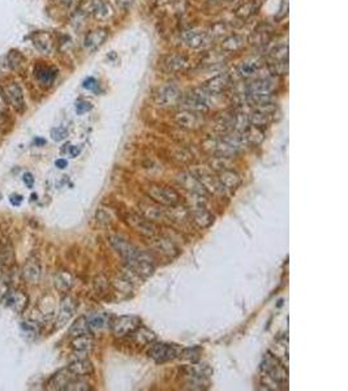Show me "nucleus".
Returning <instances> with one entry per match:
<instances>
[{
  "label": "nucleus",
  "instance_id": "f257e3e1",
  "mask_svg": "<svg viewBox=\"0 0 348 391\" xmlns=\"http://www.w3.org/2000/svg\"><path fill=\"white\" fill-rule=\"evenodd\" d=\"M143 190H145V193H146V196L150 200L162 205V206L170 207L180 204V194L173 188L167 187V185L152 183V184L146 185Z\"/></svg>",
  "mask_w": 348,
  "mask_h": 391
},
{
  "label": "nucleus",
  "instance_id": "f03ea898",
  "mask_svg": "<svg viewBox=\"0 0 348 391\" xmlns=\"http://www.w3.org/2000/svg\"><path fill=\"white\" fill-rule=\"evenodd\" d=\"M260 369L262 376L269 377V378L274 380L275 382L282 383V385H286L287 383V380H288L287 374L288 373H287L286 365L282 364L271 352L265 353Z\"/></svg>",
  "mask_w": 348,
  "mask_h": 391
},
{
  "label": "nucleus",
  "instance_id": "7ed1b4c3",
  "mask_svg": "<svg viewBox=\"0 0 348 391\" xmlns=\"http://www.w3.org/2000/svg\"><path fill=\"white\" fill-rule=\"evenodd\" d=\"M194 196H196L197 199L192 200V204H190L189 209H188L190 222H193L200 228L209 227L214 222V215L208 210V207L205 206L206 197L197 194Z\"/></svg>",
  "mask_w": 348,
  "mask_h": 391
},
{
  "label": "nucleus",
  "instance_id": "20e7f679",
  "mask_svg": "<svg viewBox=\"0 0 348 391\" xmlns=\"http://www.w3.org/2000/svg\"><path fill=\"white\" fill-rule=\"evenodd\" d=\"M182 348L175 343H164V341H153L150 345L147 355L155 362H167L179 357Z\"/></svg>",
  "mask_w": 348,
  "mask_h": 391
},
{
  "label": "nucleus",
  "instance_id": "39448f33",
  "mask_svg": "<svg viewBox=\"0 0 348 391\" xmlns=\"http://www.w3.org/2000/svg\"><path fill=\"white\" fill-rule=\"evenodd\" d=\"M211 96L215 95L209 93L205 88H201L187 94L184 100H182V102L184 103L185 108H188V110L204 114V112L209 111V108H210Z\"/></svg>",
  "mask_w": 348,
  "mask_h": 391
},
{
  "label": "nucleus",
  "instance_id": "423d86ee",
  "mask_svg": "<svg viewBox=\"0 0 348 391\" xmlns=\"http://www.w3.org/2000/svg\"><path fill=\"white\" fill-rule=\"evenodd\" d=\"M126 222L128 223L129 227H132L133 230L137 232V234L142 235V236L147 237H154L158 235V227L154 222L149 221L147 218L142 215V214L138 213H129L126 216Z\"/></svg>",
  "mask_w": 348,
  "mask_h": 391
},
{
  "label": "nucleus",
  "instance_id": "0eeeda50",
  "mask_svg": "<svg viewBox=\"0 0 348 391\" xmlns=\"http://www.w3.org/2000/svg\"><path fill=\"white\" fill-rule=\"evenodd\" d=\"M141 325V320L137 315H120L114 317L111 322V331L115 338H126L131 335Z\"/></svg>",
  "mask_w": 348,
  "mask_h": 391
},
{
  "label": "nucleus",
  "instance_id": "6e6552de",
  "mask_svg": "<svg viewBox=\"0 0 348 391\" xmlns=\"http://www.w3.org/2000/svg\"><path fill=\"white\" fill-rule=\"evenodd\" d=\"M138 210L140 214H142L145 218H147L152 222H167L168 221V213H167V207L162 206V205L157 204L153 200L147 197L146 200L138 204Z\"/></svg>",
  "mask_w": 348,
  "mask_h": 391
},
{
  "label": "nucleus",
  "instance_id": "1a4fd4ad",
  "mask_svg": "<svg viewBox=\"0 0 348 391\" xmlns=\"http://www.w3.org/2000/svg\"><path fill=\"white\" fill-rule=\"evenodd\" d=\"M182 100V90H180L178 86H175V85H166V86L159 89V91L157 93V96H155L157 105L166 108L175 107V106L180 105Z\"/></svg>",
  "mask_w": 348,
  "mask_h": 391
},
{
  "label": "nucleus",
  "instance_id": "9d476101",
  "mask_svg": "<svg viewBox=\"0 0 348 391\" xmlns=\"http://www.w3.org/2000/svg\"><path fill=\"white\" fill-rule=\"evenodd\" d=\"M194 174L197 179L200 180L204 188L206 189V192L209 194H217V196H225L227 193V190L223 188V185L220 184L219 179L218 176H214L213 173L208 171V169H194L192 171Z\"/></svg>",
  "mask_w": 348,
  "mask_h": 391
},
{
  "label": "nucleus",
  "instance_id": "9b49d317",
  "mask_svg": "<svg viewBox=\"0 0 348 391\" xmlns=\"http://www.w3.org/2000/svg\"><path fill=\"white\" fill-rule=\"evenodd\" d=\"M175 121L180 128L188 129V131H196V129H200L204 126L205 119H204V114H201V112L184 108L183 111L176 114Z\"/></svg>",
  "mask_w": 348,
  "mask_h": 391
},
{
  "label": "nucleus",
  "instance_id": "f8f14e48",
  "mask_svg": "<svg viewBox=\"0 0 348 391\" xmlns=\"http://www.w3.org/2000/svg\"><path fill=\"white\" fill-rule=\"evenodd\" d=\"M109 241L112 248L121 256V258H123L124 261L135 258L141 252V249H138L137 247L133 246L126 237L119 236V235H111V236L109 237Z\"/></svg>",
  "mask_w": 348,
  "mask_h": 391
},
{
  "label": "nucleus",
  "instance_id": "ddd939ff",
  "mask_svg": "<svg viewBox=\"0 0 348 391\" xmlns=\"http://www.w3.org/2000/svg\"><path fill=\"white\" fill-rule=\"evenodd\" d=\"M150 248L162 257L173 258L179 254V248L170 237H150Z\"/></svg>",
  "mask_w": 348,
  "mask_h": 391
},
{
  "label": "nucleus",
  "instance_id": "4468645a",
  "mask_svg": "<svg viewBox=\"0 0 348 391\" xmlns=\"http://www.w3.org/2000/svg\"><path fill=\"white\" fill-rule=\"evenodd\" d=\"M4 96L9 106L15 108L17 112H23L27 105H25V98H23V91L18 84H11L4 88Z\"/></svg>",
  "mask_w": 348,
  "mask_h": 391
},
{
  "label": "nucleus",
  "instance_id": "2eb2a0df",
  "mask_svg": "<svg viewBox=\"0 0 348 391\" xmlns=\"http://www.w3.org/2000/svg\"><path fill=\"white\" fill-rule=\"evenodd\" d=\"M76 308H77V303L76 300H74V298L68 295L62 299L60 308H59L58 319H56V327H58V329L65 326V325L72 320L73 314L76 313Z\"/></svg>",
  "mask_w": 348,
  "mask_h": 391
},
{
  "label": "nucleus",
  "instance_id": "dca6fc26",
  "mask_svg": "<svg viewBox=\"0 0 348 391\" xmlns=\"http://www.w3.org/2000/svg\"><path fill=\"white\" fill-rule=\"evenodd\" d=\"M178 181H179V184L182 185L185 190H188L190 194H197V196L208 197L209 193L206 192L204 185L200 183V180L196 178V176H194L193 173H182L178 176Z\"/></svg>",
  "mask_w": 348,
  "mask_h": 391
},
{
  "label": "nucleus",
  "instance_id": "f3484780",
  "mask_svg": "<svg viewBox=\"0 0 348 391\" xmlns=\"http://www.w3.org/2000/svg\"><path fill=\"white\" fill-rule=\"evenodd\" d=\"M3 303L7 307L11 308L13 312L21 313L25 310L28 307V296L23 294L22 291H16V289H11V291L6 292L3 296Z\"/></svg>",
  "mask_w": 348,
  "mask_h": 391
},
{
  "label": "nucleus",
  "instance_id": "a211bd4d",
  "mask_svg": "<svg viewBox=\"0 0 348 391\" xmlns=\"http://www.w3.org/2000/svg\"><path fill=\"white\" fill-rule=\"evenodd\" d=\"M275 84L272 80L266 79V77H260V79L252 81L251 84L246 85L245 94L251 95H270L274 93Z\"/></svg>",
  "mask_w": 348,
  "mask_h": 391
},
{
  "label": "nucleus",
  "instance_id": "6ab92c4d",
  "mask_svg": "<svg viewBox=\"0 0 348 391\" xmlns=\"http://www.w3.org/2000/svg\"><path fill=\"white\" fill-rule=\"evenodd\" d=\"M86 319H88V325L89 329H90V333H100L102 330L111 326V322L114 317L107 312H97L90 314L89 317H86Z\"/></svg>",
  "mask_w": 348,
  "mask_h": 391
},
{
  "label": "nucleus",
  "instance_id": "aec40b11",
  "mask_svg": "<svg viewBox=\"0 0 348 391\" xmlns=\"http://www.w3.org/2000/svg\"><path fill=\"white\" fill-rule=\"evenodd\" d=\"M67 368L70 373H73L76 377H81V378L91 376V374L94 373L93 364H91V361L85 355H84V356L76 357L73 361L68 365Z\"/></svg>",
  "mask_w": 348,
  "mask_h": 391
},
{
  "label": "nucleus",
  "instance_id": "412c9836",
  "mask_svg": "<svg viewBox=\"0 0 348 391\" xmlns=\"http://www.w3.org/2000/svg\"><path fill=\"white\" fill-rule=\"evenodd\" d=\"M33 43L38 48V51L43 54H51L55 48V42H54L53 34L48 32H37L32 37Z\"/></svg>",
  "mask_w": 348,
  "mask_h": 391
},
{
  "label": "nucleus",
  "instance_id": "4be33fe9",
  "mask_svg": "<svg viewBox=\"0 0 348 391\" xmlns=\"http://www.w3.org/2000/svg\"><path fill=\"white\" fill-rule=\"evenodd\" d=\"M218 179H219L220 184L223 185L227 192H232V190H236L237 188L241 184V178H240L239 174L236 171L231 168L223 169L220 173H218Z\"/></svg>",
  "mask_w": 348,
  "mask_h": 391
},
{
  "label": "nucleus",
  "instance_id": "5701e85b",
  "mask_svg": "<svg viewBox=\"0 0 348 391\" xmlns=\"http://www.w3.org/2000/svg\"><path fill=\"white\" fill-rule=\"evenodd\" d=\"M261 69H262V62L260 59L249 58L241 62V64L237 67V73L243 79H249V77H255L256 75H258Z\"/></svg>",
  "mask_w": 348,
  "mask_h": 391
},
{
  "label": "nucleus",
  "instance_id": "b1692460",
  "mask_svg": "<svg viewBox=\"0 0 348 391\" xmlns=\"http://www.w3.org/2000/svg\"><path fill=\"white\" fill-rule=\"evenodd\" d=\"M41 263H39L38 260H35V258H30L22 268L23 279H25V282H28V283L30 284L38 283L39 279H41Z\"/></svg>",
  "mask_w": 348,
  "mask_h": 391
},
{
  "label": "nucleus",
  "instance_id": "393cba45",
  "mask_svg": "<svg viewBox=\"0 0 348 391\" xmlns=\"http://www.w3.org/2000/svg\"><path fill=\"white\" fill-rule=\"evenodd\" d=\"M231 77L229 75H218V76L213 77L210 81H208L205 89L213 95H218V94L225 93L231 86Z\"/></svg>",
  "mask_w": 348,
  "mask_h": 391
},
{
  "label": "nucleus",
  "instance_id": "a878e982",
  "mask_svg": "<svg viewBox=\"0 0 348 391\" xmlns=\"http://www.w3.org/2000/svg\"><path fill=\"white\" fill-rule=\"evenodd\" d=\"M183 376L189 377H205V378H210L213 376V369L206 362L194 361L190 362L189 365L183 368Z\"/></svg>",
  "mask_w": 348,
  "mask_h": 391
},
{
  "label": "nucleus",
  "instance_id": "bb28decb",
  "mask_svg": "<svg viewBox=\"0 0 348 391\" xmlns=\"http://www.w3.org/2000/svg\"><path fill=\"white\" fill-rule=\"evenodd\" d=\"M129 336H131V339L136 346H141V347L152 345L153 341L157 340V335L154 334V331H152L147 327L141 326V325Z\"/></svg>",
  "mask_w": 348,
  "mask_h": 391
},
{
  "label": "nucleus",
  "instance_id": "cd10ccee",
  "mask_svg": "<svg viewBox=\"0 0 348 391\" xmlns=\"http://www.w3.org/2000/svg\"><path fill=\"white\" fill-rule=\"evenodd\" d=\"M76 378L73 373H70L68 371V368L62 369V371H59L55 376L53 377L48 382V388L50 390H65V386L70 382V381Z\"/></svg>",
  "mask_w": 348,
  "mask_h": 391
},
{
  "label": "nucleus",
  "instance_id": "c85d7f7f",
  "mask_svg": "<svg viewBox=\"0 0 348 391\" xmlns=\"http://www.w3.org/2000/svg\"><path fill=\"white\" fill-rule=\"evenodd\" d=\"M244 141H245L246 145H252V146H257L260 143H262V141L265 140V131L261 127H256V126H251L249 124L243 132Z\"/></svg>",
  "mask_w": 348,
  "mask_h": 391
},
{
  "label": "nucleus",
  "instance_id": "c756f323",
  "mask_svg": "<svg viewBox=\"0 0 348 391\" xmlns=\"http://www.w3.org/2000/svg\"><path fill=\"white\" fill-rule=\"evenodd\" d=\"M183 39L187 46L192 47V48H198L208 41V33L202 32V30H188L183 34Z\"/></svg>",
  "mask_w": 348,
  "mask_h": 391
},
{
  "label": "nucleus",
  "instance_id": "7c9ffc66",
  "mask_svg": "<svg viewBox=\"0 0 348 391\" xmlns=\"http://www.w3.org/2000/svg\"><path fill=\"white\" fill-rule=\"evenodd\" d=\"M163 67L168 72H180L188 67V59L184 55H168L163 59Z\"/></svg>",
  "mask_w": 348,
  "mask_h": 391
},
{
  "label": "nucleus",
  "instance_id": "2f4dec72",
  "mask_svg": "<svg viewBox=\"0 0 348 391\" xmlns=\"http://www.w3.org/2000/svg\"><path fill=\"white\" fill-rule=\"evenodd\" d=\"M109 37V33L105 29H97L89 33L85 38V47L89 50H97L98 47L102 46L106 38Z\"/></svg>",
  "mask_w": 348,
  "mask_h": 391
},
{
  "label": "nucleus",
  "instance_id": "473e14b6",
  "mask_svg": "<svg viewBox=\"0 0 348 391\" xmlns=\"http://www.w3.org/2000/svg\"><path fill=\"white\" fill-rule=\"evenodd\" d=\"M94 347V339L90 334L74 336L72 340V348L76 353H89Z\"/></svg>",
  "mask_w": 348,
  "mask_h": 391
},
{
  "label": "nucleus",
  "instance_id": "72a5a7b5",
  "mask_svg": "<svg viewBox=\"0 0 348 391\" xmlns=\"http://www.w3.org/2000/svg\"><path fill=\"white\" fill-rule=\"evenodd\" d=\"M73 283L74 278L68 272H59L54 277V284H55L56 289H59L60 292L69 291L72 286H73Z\"/></svg>",
  "mask_w": 348,
  "mask_h": 391
},
{
  "label": "nucleus",
  "instance_id": "f704fd0d",
  "mask_svg": "<svg viewBox=\"0 0 348 391\" xmlns=\"http://www.w3.org/2000/svg\"><path fill=\"white\" fill-rule=\"evenodd\" d=\"M210 385V378L184 376V388L188 390H208Z\"/></svg>",
  "mask_w": 348,
  "mask_h": 391
},
{
  "label": "nucleus",
  "instance_id": "c9c22d12",
  "mask_svg": "<svg viewBox=\"0 0 348 391\" xmlns=\"http://www.w3.org/2000/svg\"><path fill=\"white\" fill-rule=\"evenodd\" d=\"M271 353L282 364H287L288 362V339L281 338L275 341L274 350H271Z\"/></svg>",
  "mask_w": 348,
  "mask_h": 391
},
{
  "label": "nucleus",
  "instance_id": "e433bc0d",
  "mask_svg": "<svg viewBox=\"0 0 348 391\" xmlns=\"http://www.w3.org/2000/svg\"><path fill=\"white\" fill-rule=\"evenodd\" d=\"M84 334H91V333H90V329H89L88 319L84 317V315H81V317H79L73 324L70 325L69 335L72 336V338H74V336L84 335Z\"/></svg>",
  "mask_w": 348,
  "mask_h": 391
},
{
  "label": "nucleus",
  "instance_id": "4c0bfd02",
  "mask_svg": "<svg viewBox=\"0 0 348 391\" xmlns=\"http://www.w3.org/2000/svg\"><path fill=\"white\" fill-rule=\"evenodd\" d=\"M245 44V38L241 35H231L222 43V48L227 53H232V51L241 50Z\"/></svg>",
  "mask_w": 348,
  "mask_h": 391
},
{
  "label": "nucleus",
  "instance_id": "58836bf2",
  "mask_svg": "<svg viewBox=\"0 0 348 391\" xmlns=\"http://www.w3.org/2000/svg\"><path fill=\"white\" fill-rule=\"evenodd\" d=\"M21 333L25 338L30 339V340H34L35 338H38L39 333H41V329H39V325L37 322L33 321H23L20 325Z\"/></svg>",
  "mask_w": 348,
  "mask_h": 391
},
{
  "label": "nucleus",
  "instance_id": "ea45409f",
  "mask_svg": "<svg viewBox=\"0 0 348 391\" xmlns=\"http://www.w3.org/2000/svg\"><path fill=\"white\" fill-rule=\"evenodd\" d=\"M35 76L42 84L50 85L56 76V72L50 67H38L35 69Z\"/></svg>",
  "mask_w": 348,
  "mask_h": 391
},
{
  "label": "nucleus",
  "instance_id": "a19ab883",
  "mask_svg": "<svg viewBox=\"0 0 348 391\" xmlns=\"http://www.w3.org/2000/svg\"><path fill=\"white\" fill-rule=\"evenodd\" d=\"M229 159H230V158L215 157V155H213V158H211L210 162H209V166H210V168L214 169V171H217V173H220V171H223V169L230 168V161H229Z\"/></svg>",
  "mask_w": 348,
  "mask_h": 391
},
{
  "label": "nucleus",
  "instance_id": "79ce46f5",
  "mask_svg": "<svg viewBox=\"0 0 348 391\" xmlns=\"http://www.w3.org/2000/svg\"><path fill=\"white\" fill-rule=\"evenodd\" d=\"M91 390L90 385L88 382L82 380L81 377H76L70 381L67 386H65L64 391H89Z\"/></svg>",
  "mask_w": 348,
  "mask_h": 391
},
{
  "label": "nucleus",
  "instance_id": "37998d69",
  "mask_svg": "<svg viewBox=\"0 0 348 391\" xmlns=\"http://www.w3.org/2000/svg\"><path fill=\"white\" fill-rule=\"evenodd\" d=\"M8 62H9V67H11L12 69L18 70L23 67V64H25V59H23V56L21 55L20 53H17V51H9Z\"/></svg>",
  "mask_w": 348,
  "mask_h": 391
},
{
  "label": "nucleus",
  "instance_id": "c03bdc74",
  "mask_svg": "<svg viewBox=\"0 0 348 391\" xmlns=\"http://www.w3.org/2000/svg\"><path fill=\"white\" fill-rule=\"evenodd\" d=\"M200 355H201V350H200L198 347L184 348V350H182L179 357H182V359L187 360V361L189 362H194V361H198Z\"/></svg>",
  "mask_w": 348,
  "mask_h": 391
},
{
  "label": "nucleus",
  "instance_id": "a18cd8bd",
  "mask_svg": "<svg viewBox=\"0 0 348 391\" xmlns=\"http://www.w3.org/2000/svg\"><path fill=\"white\" fill-rule=\"evenodd\" d=\"M95 218H97V222L100 223V225L109 226V225H111L112 219H114V215H112L111 211L107 210L106 207H101L100 210L97 211V215H95Z\"/></svg>",
  "mask_w": 348,
  "mask_h": 391
},
{
  "label": "nucleus",
  "instance_id": "49530a36",
  "mask_svg": "<svg viewBox=\"0 0 348 391\" xmlns=\"http://www.w3.org/2000/svg\"><path fill=\"white\" fill-rule=\"evenodd\" d=\"M269 39H270L269 32H265V30H257V32H255L253 33V35H252L251 42L253 44H256V46H261V44L267 43Z\"/></svg>",
  "mask_w": 348,
  "mask_h": 391
},
{
  "label": "nucleus",
  "instance_id": "de8ad7c7",
  "mask_svg": "<svg viewBox=\"0 0 348 391\" xmlns=\"http://www.w3.org/2000/svg\"><path fill=\"white\" fill-rule=\"evenodd\" d=\"M110 8L109 6L106 3H103L102 0H98L97 3L94 4V8H93V12H94V16L97 18H106V17H109V13H110Z\"/></svg>",
  "mask_w": 348,
  "mask_h": 391
},
{
  "label": "nucleus",
  "instance_id": "09e8293b",
  "mask_svg": "<svg viewBox=\"0 0 348 391\" xmlns=\"http://www.w3.org/2000/svg\"><path fill=\"white\" fill-rule=\"evenodd\" d=\"M256 9H257V6H256L253 2H248V3L243 4V6L237 9L236 15L241 18H246L249 17V16L253 15V13L256 12Z\"/></svg>",
  "mask_w": 348,
  "mask_h": 391
},
{
  "label": "nucleus",
  "instance_id": "8fccbe9b",
  "mask_svg": "<svg viewBox=\"0 0 348 391\" xmlns=\"http://www.w3.org/2000/svg\"><path fill=\"white\" fill-rule=\"evenodd\" d=\"M67 136H68V129L65 128V127L60 126V127H56V128L51 129V138H53L54 141H56V142L65 140V138H67Z\"/></svg>",
  "mask_w": 348,
  "mask_h": 391
},
{
  "label": "nucleus",
  "instance_id": "3c124183",
  "mask_svg": "<svg viewBox=\"0 0 348 391\" xmlns=\"http://www.w3.org/2000/svg\"><path fill=\"white\" fill-rule=\"evenodd\" d=\"M93 106H91L90 102H86V101H80V102L76 103V111L77 114H85V112L90 111Z\"/></svg>",
  "mask_w": 348,
  "mask_h": 391
},
{
  "label": "nucleus",
  "instance_id": "603ef678",
  "mask_svg": "<svg viewBox=\"0 0 348 391\" xmlns=\"http://www.w3.org/2000/svg\"><path fill=\"white\" fill-rule=\"evenodd\" d=\"M82 86H84L85 89H89V90H95L98 86V82L97 80L93 79V77H89L88 80L84 81V85H82Z\"/></svg>",
  "mask_w": 348,
  "mask_h": 391
},
{
  "label": "nucleus",
  "instance_id": "864d4df0",
  "mask_svg": "<svg viewBox=\"0 0 348 391\" xmlns=\"http://www.w3.org/2000/svg\"><path fill=\"white\" fill-rule=\"evenodd\" d=\"M22 181L25 183V185H27L28 188H33V185H34V178H33V175L30 173L23 174Z\"/></svg>",
  "mask_w": 348,
  "mask_h": 391
},
{
  "label": "nucleus",
  "instance_id": "5fc2aeb1",
  "mask_svg": "<svg viewBox=\"0 0 348 391\" xmlns=\"http://www.w3.org/2000/svg\"><path fill=\"white\" fill-rule=\"evenodd\" d=\"M22 196L20 194H12L11 197H9V202H11L13 206H18V205L22 204Z\"/></svg>",
  "mask_w": 348,
  "mask_h": 391
},
{
  "label": "nucleus",
  "instance_id": "6e6d98bb",
  "mask_svg": "<svg viewBox=\"0 0 348 391\" xmlns=\"http://www.w3.org/2000/svg\"><path fill=\"white\" fill-rule=\"evenodd\" d=\"M55 166L58 167V168L63 169V168H65V167L68 166V162L65 161V159H58V161L55 162Z\"/></svg>",
  "mask_w": 348,
  "mask_h": 391
},
{
  "label": "nucleus",
  "instance_id": "4d7b16f0",
  "mask_svg": "<svg viewBox=\"0 0 348 391\" xmlns=\"http://www.w3.org/2000/svg\"><path fill=\"white\" fill-rule=\"evenodd\" d=\"M80 152H81V149H80V148H77V146H70V150H69V153H70V155H72V157H77V155H79L80 154Z\"/></svg>",
  "mask_w": 348,
  "mask_h": 391
},
{
  "label": "nucleus",
  "instance_id": "13d9d810",
  "mask_svg": "<svg viewBox=\"0 0 348 391\" xmlns=\"http://www.w3.org/2000/svg\"><path fill=\"white\" fill-rule=\"evenodd\" d=\"M0 94H2V89H0Z\"/></svg>",
  "mask_w": 348,
  "mask_h": 391
}]
</instances>
